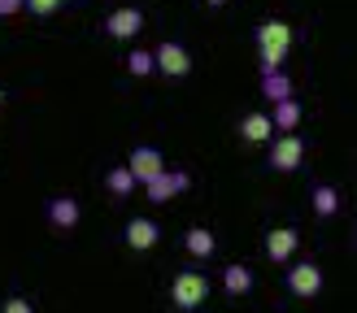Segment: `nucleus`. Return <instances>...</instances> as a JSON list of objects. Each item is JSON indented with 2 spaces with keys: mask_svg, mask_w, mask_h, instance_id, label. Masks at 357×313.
<instances>
[{
  "mask_svg": "<svg viewBox=\"0 0 357 313\" xmlns=\"http://www.w3.org/2000/svg\"><path fill=\"white\" fill-rule=\"evenodd\" d=\"M288 48H292V26L279 22V17H266L257 26V57H261V74L271 70H283L288 61Z\"/></svg>",
  "mask_w": 357,
  "mask_h": 313,
  "instance_id": "obj_1",
  "label": "nucleus"
},
{
  "mask_svg": "<svg viewBox=\"0 0 357 313\" xmlns=\"http://www.w3.org/2000/svg\"><path fill=\"white\" fill-rule=\"evenodd\" d=\"M170 300H174V309H183V313L201 309V305L209 300V278H205L201 270H183V274H174V283H170Z\"/></svg>",
  "mask_w": 357,
  "mask_h": 313,
  "instance_id": "obj_2",
  "label": "nucleus"
},
{
  "mask_svg": "<svg viewBox=\"0 0 357 313\" xmlns=\"http://www.w3.org/2000/svg\"><path fill=\"white\" fill-rule=\"evenodd\" d=\"M301 161H305V139L296 131H283L279 139H271V170L292 174V170H301Z\"/></svg>",
  "mask_w": 357,
  "mask_h": 313,
  "instance_id": "obj_3",
  "label": "nucleus"
},
{
  "mask_svg": "<svg viewBox=\"0 0 357 313\" xmlns=\"http://www.w3.org/2000/svg\"><path fill=\"white\" fill-rule=\"evenodd\" d=\"M288 291L296 300H314V296L323 291V266H318V261H296V266H288Z\"/></svg>",
  "mask_w": 357,
  "mask_h": 313,
  "instance_id": "obj_4",
  "label": "nucleus"
},
{
  "mask_svg": "<svg viewBox=\"0 0 357 313\" xmlns=\"http://www.w3.org/2000/svg\"><path fill=\"white\" fill-rule=\"evenodd\" d=\"M153 61H157V70H162L166 79H188V74H192V52H188L183 44H174V40L157 44V48H153Z\"/></svg>",
  "mask_w": 357,
  "mask_h": 313,
  "instance_id": "obj_5",
  "label": "nucleus"
},
{
  "mask_svg": "<svg viewBox=\"0 0 357 313\" xmlns=\"http://www.w3.org/2000/svg\"><path fill=\"white\" fill-rule=\"evenodd\" d=\"M127 170L135 174V183L144 187L149 179H157V174L166 170V156H162V148H153V144H139V148H131V156H127Z\"/></svg>",
  "mask_w": 357,
  "mask_h": 313,
  "instance_id": "obj_6",
  "label": "nucleus"
},
{
  "mask_svg": "<svg viewBox=\"0 0 357 313\" xmlns=\"http://www.w3.org/2000/svg\"><path fill=\"white\" fill-rule=\"evenodd\" d=\"M188 187H192V179H188L183 170H162L157 179H149V183H144V196H149L153 204H166V200H174V196H178V191H188Z\"/></svg>",
  "mask_w": 357,
  "mask_h": 313,
  "instance_id": "obj_7",
  "label": "nucleus"
},
{
  "mask_svg": "<svg viewBox=\"0 0 357 313\" xmlns=\"http://www.w3.org/2000/svg\"><path fill=\"white\" fill-rule=\"evenodd\" d=\"M44 214H48V226H52V231L70 235V231H75V226H79L83 209H79V200H75V196H52V200L44 204Z\"/></svg>",
  "mask_w": 357,
  "mask_h": 313,
  "instance_id": "obj_8",
  "label": "nucleus"
},
{
  "mask_svg": "<svg viewBox=\"0 0 357 313\" xmlns=\"http://www.w3.org/2000/svg\"><path fill=\"white\" fill-rule=\"evenodd\" d=\"M296 248H301V231H296V226H275V231H266V257H271L275 266L292 261Z\"/></svg>",
  "mask_w": 357,
  "mask_h": 313,
  "instance_id": "obj_9",
  "label": "nucleus"
},
{
  "mask_svg": "<svg viewBox=\"0 0 357 313\" xmlns=\"http://www.w3.org/2000/svg\"><path fill=\"white\" fill-rule=\"evenodd\" d=\"M139 31H144V13L131 9V5H122L105 17V35H109V40H135Z\"/></svg>",
  "mask_w": 357,
  "mask_h": 313,
  "instance_id": "obj_10",
  "label": "nucleus"
},
{
  "mask_svg": "<svg viewBox=\"0 0 357 313\" xmlns=\"http://www.w3.org/2000/svg\"><path fill=\"white\" fill-rule=\"evenodd\" d=\"M122 239H127L131 252H149V248H157V239H162V226H157L153 218H131L127 231H122Z\"/></svg>",
  "mask_w": 357,
  "mask_h": 313,
  "instance_id": "obj_11",
  "label": "nucleus"
},
{
  "mask_svg": "<svg viewBox=\"0 0 357 313\" xmlns=\"http://www.w3.org/2000/svg\"><path fill=\"white\" fill-rule=\"evenodd\" d=\"M240 139H244V144H271V139H275L271 113H244L240 118Z\"/></svg>",
  "mask_w": 357,
  "mask_h": 313,
  "instance_id": "obj_12",
  "label": "nucleus"
},
{
  "mask_svg": "<svg viewBox=\"0 0 357 313\" xmlns=\"http://www.w3.org/2000/svg\"><path fill=\"white\" fill-rule=\"evenodd\" d=\"M183 248H188L196 261H209L213 252H218V239H213V231H205V226H192V231L183 235Z\"/></svg>",
  "mask_w": 357,
  "mask_h": 313,
  "instance_id": "obj_13",
  "label": "nucleus"
},
{
  "mask_svg": "<svg viewBox=\"0 0 357 313\" xmlns=\"http://www.w3.org/2000/svg\"><path fill=\"white\" fill-rule=\"evenodd\" d=\"M310 204H314L318 218H335V214H340V191H335L331 183H318L310 191Z\"/></svg>",
  "mask_w": 357,
  "mask_h": 313,
  "instance_id": "obj_14",
  "label": "nucleus"
},
{
  "mask_svg": "<svg viewBox=\"0 0 357 313\" xmlns=\"http://www.w3.org/2000/svg\"><path fill=\"white\" fill-rule=\"evenodd\" d=\"M271 122H275V131H296V127H301V100H296V96H288V100H275V113H271Z\"/></svg>",
  "mask_w": 357,
  "mask_h": 313,
  "instance_id": "obj_15",
  "label": "nucleus"
},
{
  "mask_svg": "<svg viewBox=\"0 0 357 313\" xmlns=\"http://www.w3.org/2000/svg\"><path fill=\"white\" fill-rule=\"evenodd\" d=\"M222 287H227V296H248L253 291V270L248 266H227L222 270Z\"/></svg>",
  "mask_w": 357,
  "mask_h": 313,
  "instance_id": "obj_16",
  "label": "nucleus"
},
{
  "mask_svg": "<svg viewBox=\"0 0 357 313\" xmlns=\"http://www.w3.org/2000/svg\"><path fill=\"white\" fill-rule=\"evenodd\" d=\"M261 96L271 100V104H275V100H288V96H292V79L283 74V70H271V74H261Z\"/></svg>",
  "mask_w": 357,
  "mask_h": 313,
  "instance_id": "obj_17",
  "label": "nucleus"
},
{
  "mask_svg": "<svg viewBox=\"0 0 357 313\" xmlns=\"http://www.w3.org/2000/svg\"><path fill=\"white\" fill-rule=\"evenodd\" d=\"M105 187H109V196H131L139 183H135V174L127 166H114L109 174H105Z\"/></svg>",
  "mask_w": 357,
  "mask_h": 313,
  "instance_id": "obj_18",
  "label": "nucleus"
},
{
  "mask_svg": "<svg viewBox=\"0 0 357 313\" xmlns=\"http://www.w3.org/2000/svg\"><path fill=\"white\" fill-rule=\"evenodd\" d=\"M127 70H131L135 79H144V74H153V70H157V61H153V52H144V48H135L131 57H127Z\"/></svg>",
  "mask_w": 357,
  "mask_h": 313,
  "instance_id": "obj_19",
  "label": "nucleus"
},
{
  "mask_svg": "<svg viewBox=\"0 0 357 313\" xmlns=\"http://www.w3.org/2000/svg\"><path fill=\"white\" fill-rule=\"evenodd\" d=\"M61 5H66V0H26V9H31L35 17H52Z\"/></svg>",
  "mask_w": 357,
  "mask_h": 313,
  "instance_id": "obj_20",
  "label": "nucleus"
},
{
  "mask_svg": "<svg viewBox=\"0 0 357 313\" xmlns=\"http://www.w3.org/2000/svg\"><path fill=\"white\" fill-rule=\"evenodd\" d=\"M0 313H35V305L26 300V296H9V300L0 305Z\"/></svg>",
  "mask_w": 357,
  "mask_h": 313,
  "instance_id": "obj_21",
  "label": "nucleus"
},
{
  "mask_svg": "<svg viewBox=\"0 0 357 313\" xmlns=\"http://www.w3.org/2000/svg\"><path fill=\"white\" fill-rule=\"evenodd\" d=\"M26 9V0H0V17H17Z\"/></svg>",
  "mask_w": 357,
  "mask_h": 313,
  "instance_id": "obj_22",
  "label": "nucleus"
},
{
  "mask_svg": "<svg viewBox=\"0 0 357 313\" xmlns=\"http://www.w3.org/2000/svg\"><path fill=\"white\" fill-rule=\"evenodd\" d=\"M205 5H209V9H218V5H227V0H205Z\"/></svg>",
  "mask_w": 357,
  "mask_h": 313,
  "instance_id": "obj_23",
  "label": "nucleus"
},
{
  "mask_svg": "<svg viewBox=\"0 0 357 313\" xmlns=\"http://www.w3.org/2000/svg\"><path fill=\"white\" fill-rule=\"evenodd\" d=\"M353 243H357V231H353Z\"/></svg>",
  "mask_w": 357,
  "mask_h": 313,
  "instance_id": "obj_24",
  "label": "nucleus"
},
{
  "mask_svg": "<svg viewBox=\"0 0 357 313\" xmlns=\"http://www.w3.org/2000/svg\"><path fill=\"white\" fill-rule=\"evenodd\" d=\"M0 100H5V92H0Z\"/></svg>",
  "mask_w": 357,
  "mask_h": 313,
  "instance_id": "obj_25",
  "label": "nucleus"
}]
</instances>
